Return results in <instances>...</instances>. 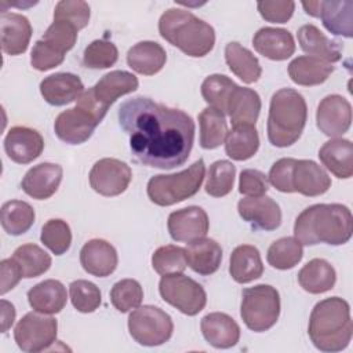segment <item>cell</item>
Returning <instances> with one entry per match:
<instances>
[{
    "label": "cell",
    "mask_w": 353,
    "mask_h": 353,
    "mask_svg": "<svg viewBox=\"0 0 353 353\" xmlns=\"http://www.w3.org/2000/svg\"><path fill=\"white\" fill-rule=\"evenodd\" d=\"M119 123L130 137L134 157L146 167L171 170L190 156L196 127L181 109L135 97L119 108Z\"/></svg>",
    "instance_id": "obj_1"
},
{
    "label": "cell",
    "mask_w": 353,
    "mask_h": 353,
    "mask_svg": "<svg viewBox=\"0 0 353 353\" xmlns=\"http://www.w3.org/2000/svg\"><path fill=\"white\" fill-rule=\"evenodd\" d=\"M353 233V216L343 204H314L305 208L295 219L294 237L302 245L325 243L342 245Z\"/></svg>",
    "instance_id": "obj_2"
},
{
    "label": "cell",
    "mask_w": 353,
    "mask_h": 353,
    "mask_svg": "<svg viewBox=\"0 0 353 353\" xmlns=\"http://www.w3.org/2000/svg\"><path fill=\"white\" fill-rule=\"evenodd\" d=\"M307 334L314 347L321 352L346 349L353 334L349 303L339 296L317 302L309 317Z\"/></svg>",
    "instance_id": "obj_3"
},
{
    "label": "cell",
    "mask_w": 353,
    "mask_h": 353,
    "mask_svg": "<svg viewBox=\"0 0 353 353\" xmlns=\"http://www.w3.org/2000/svg\"><path fill=\"white\" fill-rule=\"evenodd\" d=\"M160 36L183 54L201 58L215 44L214 28L188 10L168 8L159 19Z\"/></svg>",
    "instance_id": "obj_4"
},
{
    "label": "cell",
    "mask_w": 353,
    "mask_h": 353,
    "mask_svg": "<svg viewBox=\"0 0 353 353\" xmlns=\"http://www.w3.org/2000/svg\"><path fill=\"white\" fill-rule=\"evenodd\" d=\"M307 120L306 101L296 90L281 88L270 99L268 139L276 148L294 145L302 135Z\"/></svg>",
    "instance_id": "obj_5"
},
{
    "label": "cell",
    "mask_w": 353,
    "mask_h": 353,
    "mask_svg": "<svg viewBox=\"0 0 353 353\" xmlns=\"http://www.w3.org/2000/svg\"><path fill=\"white\" fill-rule=\"evenodd\" d=\"M204 160L199 159L186 170L171 175H154L148 182V197L160 207H168L194 196L204 181Z\"/></svg>",
    "instance_id": "obj_6"
},
{
    "label": "cell",
    "mask_w": 353,
    "mask_h": 353,
    "mask_svg": "<svg viewBox=\"0 0 353 353\" xmlns=\"http://www.w3.org/2000/svg\"><path fill=\"white\" fill-rule=\"evenodd\" d=\"M240 316L247 328L254 332L270 330L280 316L279 291L269 284L243 290Z\"/></svg>",
    "instance_id": "obj_7"
},
{
    "label": "cell",
    "mask_w": 353,
    "mask_h": 353,
    "mask_svg": "<svg viewBox=\"0 0 353 353\" xmlns=\"http://www.w3.org/2000/svg\"><path fill=\"white\" fill-rule=\"evenodd\" d=\"M128 331L132 339L139 345L159 346L172 336L174 323L171 316L163 309L143 305L130 313Z\"/></svg>",
    "instance_id": "obj_8"
},
{
    "label": "cell",
    "mask_w": 353,
    "mask_h": 353,
    "mask_svg": "<svg viewBox=\"0 0 353 353\" xmlns=\"http://www.w3.org/2000/svg\"><path fill=\"white\" fill-rule=\"evenodd\" d=\"M159 292L164 302L186 316H196L207 303V294L201 284L182 273L161 276Z\"/></svg>",
    "instance_id": "obj_9"
},
{
    "label": "cell",
    "mask_w": 353,
    "mask_h": 353,
    "mask_svg": "<svg viewBox=\"0 0 353 353\" xmlns=\"http://www.w3.org/2000/svg\"><path fill=\"white\" fill-rule=\"evenodd\" d=\"M58 323L54 317L29 312L14 328V339L18 347L26 353L47 350L57 339Z\"/></svg>",
    "instance_id": "obj_10"
},
{
    "label": "cell",
    "mask_w": 353,
    "mask_h": 353,
    "mask_svg": "<svg viewBox=\"0 0 353 353\" xmlns=\"http://www.w3.org/2000/svg\"><path fill=\"white\" fill-rule=\"evenodd\" d=\"M132 179L130 165L119 159L105 157L98 160L90 171L91 188L106 197L124 193Z\"/></svg>",
    "instance_id": "obj_11"
},
{
    "label": "cell",
    "mask_w": 353,
    "mask_h": 353,
    "mask_svg": "<svg viewBox=\"0 0 353 353\" xmlns=\"http://www.w3.org/2000/svg\"><path fill=\"white\" fill-rule=\"evenodd\" d=\"M317 128L330 138L342 137L352 124V105L342 95L331 94L323 98L316 112Z\"/></svg>",
    "instance_id": "obj_12"
},
{
    "label": "cell",
    "mask_w": 353,
    "mask_h": 353,
    "mask_svg": "<svg viewBox=\"0 0 353 353\" xmlns=\"http://www.w3.org/2000/svg\"><path fill=\"white\" fill-rule=\"evenodd\" d=\"M170 236L175 241L192 243L205 237L210 229L207 212L197 205H189L170 214L167 221Z\"/></svg>",
    "instance_id": "obj_13"
},
{
    "label": "cell",
    "mask_w": 353,
    "mask_h": 353,
    "mask_svg": "<svg viewBox=\"0 0 353 353\" xmlns=\"http://www.w3.org/2000/svg\"><path fill=\"white\" fill-rule=\"evenodd\" d=\"M99 123L85 109L74 106L61 112L54 123L57 137L69 145H80L88 141Z\"/></svg>",
    "instance_id": "obj_14"
},
{
    "label": "cell",
    "mask_w": 353,
    "mask_h": 353,
    "mask_svg": "<svg viewBox=\"0 0 353 353\" xmlns=\"http://www.w3.org/2000/svg\"><path fill=\"white\" fill-rule=\"evenodd\" d=\"M43 149L44 139L41 134L29 127H12L4 138V150L8 159L18 164L32 163L43 153Z\"/></svg>",
    "instance_id": "obj_15"
},
{
    "label": "cell",
    "mask_w": 353,
    "mask_h": 353,
    "mask_svg": "<svg viewBox=\"0 0 353 353\" xmlns=\"http://www.w3.org/2000/svg\"><path fill=\"white\" fill-rule=\"evenodd\" d=\"M239 215L252 228L261 230H276L281 225L280 205L268 196L245 197L237 203Z\"/></svg>",
    "instance_id": "obj_16"
},
{
    "label": "cell",
    "mask_w": 353,
    "mask_h": 353,
    "mask_svg": "<svg viewBox=\"0 0 353 353\" xmlns=\"http://www.w3.org/2000/svg\"><path fill=\"white\" fill-rule=\"evenodd\" d=\"M62 175L63 170L59 164L40 163L25 174L21 188L28 196L36 200H46L58 190Z\"/></svg>",
    "instance_id": "obj_17"
},
{
    "label": "cell",
    "mask_w": 353,
    "mask_h": 353,
    "mask_svg": "<svg viewBox=\"0 0 353 353\" xmlns=\"http://www.w3.org/2000/svg\"><path fill=\"white\" fill-rule=\"evenodd\" d=\"M80 263L88 274L95 277H108L117 268V251L106 240L92 239L81 247Z\"/></svg>",
    "instance_id": "obj_18"
},
{
    "label": "cell",
    "mask_w": 353,
    "mask_h": 353,
    "mask_svg": "<svg viewBox=\"0 0 353 353\" xmlns=\"http://www.w3.org/2000/svg\"><path fill=\"white\" fill-rule=\"evenodd\" d=\"M84 92L83 81L79 76L68 72L47 76L40 83V94L52 106H63L80 98Z\"/></svg>",
    "instance_id": "obj_19"
},
{
    "label": "cell",
    "mask_w": 353,
    "mask_h": 353,
    "mask_svg": "<svg viewBox=\"0 0 353 353\" xmlns=\"http://www.w3.org/2000/svg\"><path fill=\"white\" fill-rule=\"evenodd\" d=\"M29 19L17 12L3 11L0 15L1 50L8 55H21L28 50L32 37Z\"/></svg>",
    "instance_id": "obj_20"
},
{
    "label": "cell",
    "mask_w": 353,
    "mask_h": 353,
    "mask_svg": "<svg viewBox=\"0 0 353 353\" xmlns=\"http://www.w3.org/2000/svg\"><path fill=\"white\" fill-rule=\"evenodd\" d=\"M255 51L272 61H285L295 52L292 34L283 28H261L252 37Z\"/></svg>",
    "instance_id": "obj_21"
},
{
    "label": "cell",
    "mask_w": 353,
    "mask_h": 353,
    "mask_svg": "<svg viewBox=\"0 0 353 353\" xmlns=\"http://www.w3.org/2000/svg\"><path fill=\"white\" fill-rule=\"evenodd\" d=\"M204 339L216 349H229L240 339L239 324L226 313L212 312L205 314L200 323Z\"/></svg>",
    "instance_id": "obj_22"
},
{
    "label": "cell",
    "mask_w": 353,
    "mask_h": 353,
    "mask_svg": "<svg viewBox=\"0 0 353 353\" xmlns=\"http://www.w3.org/2000/svg\"><path fill=\"white\" fill-rule=\"evenodd\" d=\"M292 188L307 197L324 194L331 188V178L313 160H296L292 168Z\"/></svg>",
    "instance_id": "obj_23"
},
{
    "label": "cell",
    "mask_w": 353,
    "mask_h": 353,
    "mask_svg": "<svg viewBox=\"0 0 353 353\" xmlns=\"http://www.w3.org/2000/svg\"><path fill=\"white\" fill-rule=\"evenodd\" d=\"M298 43L307 57L321 59L328 63L341 61L342 47L338 41L328 39L317 26L307 23L302 25L296 33Z\"/></svg>",
    "instance_id": "obj_24"
},
{
    "label": "cell",
    "mask_w": 353,
    "mask_h": 353,
    "mask_svg": "<svg viewBox=\"0 0 353 353\" xmlns=\"http://www.w3.org/2000/svg\"><path fill=\"white\" fill-rule=\"evenodd\" d=\"M138 84L135 74L125 70H113L106 73L94 87H91V91L98 103L105 109H109L117 98L134 92L138 88Z\"/></svg>",
    "instance_id": "obj_25"
},
{
    "label": "cell",
    "mask_w": 353,
    "mask_h": 353,
    "mask_svg": "<svg viewBox=\"0 0 353 353\" xmlns=\"http://www.w3.org/2000/svg\"><path fill=\"white\" fill-rule=\"evenodd\" d=\"M319 159L339 179H347L353 175V145L349 139H330L320 148Z\"/></svg>",
    "instance_id": "obj_26"
},
{
    "label": "cell",
    "mask_w": 353,
    "mask_h": 353,
    "mask_svg": "<svg viewBox=\"0 0 353 353\" xmlns=\"http://www.w3.org/2000/svg\"><path fill=\"white\" fill-rule=\"evenodd\" d=\"M68 301L65 285L54 279L44 280L28 291V302L34 312L43 314L59 313Z\"/></svg>",
    "instance_id": "obj_27"
},
{
    "label": "cell",
    "mask_w": 353,
    "mask_h": 353,
    "mask_svg": "<svg viewBox=\"0 0 353 353\" xmlns=\"http://www.w3.org/2000/svg\"><path fill=\"white\" fill-rule=\"evenodd\" d=\"M185 254L189 268L201 276L215 273L222 261L221 245L215 240L207 237L189 243L185 248Z\"/></svg>",
    "instance_id": "obj_28"
},
{
    "label": "cell",
    "mask_w": 353,
    "mask_h": 353,
    "mask_svg": "<svg viewBox=\"0 0 353 353\" xmlns=\"http://www.w3.org/2000/svg\"><path fill=\"white\" fill-rule=\"evenodd\" d=\"M167 61L165 50L156 41H139L132 46L127 52L128 66L145 76H153L159 73Z\"/></svg>",
    "instance_id": "obj_29"
},
{
    "label": "cell",
    "mask_w": 353,
    "mask_h": 353,
    "mask_svg": "<svg viewBox=\"0 0 353 353\" xmlns=\"http://www.w3.org/2000/svg\"><path fill=\"white\" fill-rule=\"evenodd\" d=\"M229 273L236 283L247 284L263 274V263L256 247L250 244L237 245L230 254Z\"/></svg>",
    "instance_id": "obj_30"
},
{
    "label": "cell",
    "mask_w": 353,
    "mask_h": 353,
    "mask_svg": "<svg viewBox=\"0 0 353 353\" xmlns=\"http://www.w3.org/2000/svg\"><path fill=\"white\" fill-rule=\"evenodd\" d=\"M261 106V98L256 91L237 85L229 98L226 113L230 117L232 125H255L259 117Z\"/></svg>",
    "instance_id": "obj_31"
},
{
    "label": "cell",
    "mask_w": 353,
    "mask_h": 353,
    "mask_svg": "<svg viewBox=\"0 0 353 353\" xmlns=\"http://www.w3.org/2000/svg\"><path fill=\"white\" fill-rule=\"evenodd\" d=\"M336 273L334 266L321 258L309 261L298 272L299 285L309 294H323L334 288Z\"/></svg>",
    "instance_id": "obj_32"
},
{
    "label": "cell",
    "mask_w": 353,
    "mask_h": 353,
    "mask_svg": "<svg viewBox=\"0 0 353 353\" xmlns=\"http://www.w3.org/2000/svg\"><path fill=\"white\" fill-rule=\"evenodd\" d=\"M332 72L334 66L331 63L307 55L296 57L288 65L290 79L295 84L305 87L323 84Z\"/></svg>",
    "instance_id": "obj_33"
},
{
    "label": "cell",
    "mask_w": 353,
    "mask_h": 353,
    "mask_svg": "<svg viewBox=\"0 0 353 353\" xmlns=\"http://www.w3.org/2000/svg\"><path fill=\"white\" fill-rule=\"evenodd\" d=\"M225 61L232 73H234L245 84L258 81L262 74V68L258 58L237 41H230L226 44Z\"/></svg>",
    "instance_id": "obj_34"
},
{
    "label": "cell",
    "mask_w": 353,
    "mask_h": 353,
    "mask_svg": "<svg viewBox=\"0 0 353 353\" xmlns=\"http://www.w3.org/2000/svg\"><path fill=\"white\" fill-rule=\"evenodd\" d=\"M324 28L335 36H353V1H320V15Z\"/></svg>",
    "instance_id": "obj_35"
},
{
    "label": "cell",
    "mask_w": 353,
    "mask_h": 353,
    "mask_svg": "<svg viewBox=\"0 0 353 353\" xmlns=\"http://www.w3.org/2000/svg\"><path fill=\"white\" fill-rule=\"evenodd\" d=\"M259 149V135L255 125H233L225 138V152L236 161L251 159Z\"/></svg>",
    "instance_id": "obj_36"
},
{
    "label": "cell",
    "mask_w": 353,
    "mask_h": 353,
    "mask_svg": "<svg viewBox=\"0 0 353 353\" xmlns=\"http://www.w3.org/2000/svg\"><path fill=\"white\" fill-rule=\"evenodd\" d=\"M33 207L22 200H10L1 205L0 222L7 234L21 236L26 233L34 223Z\"/></svg>",
    "instance_id": "obj_37"
},
{
    "label": "cell",
    "mask_w": 353,
    "mask_h": 353,
    "mask_svg": "<svg viewBox=\"0 0 353 353\" xmlns=\"http://www.w3.org/2000/svg\"><path fill=\"white\" fill-rule=\"evenodd\" d=\"M199 125L200 146L207 150L221 146L229 132L225 114L211 106L203 109L199 114Z\"/></svg>",
    "instance_id": "obj_38"
},
{
    "label": "cell",
    "mask_w": 353,
    "mask_h": 353,
    "mask_svg": "<svg viewBox=\"0 0 353 353\" xmlns=\"http://www.w3.org/2000/svg\"><path fill=\"white\" fill-rule=\"evenodd\" d=\"M303 256V247L295 237H281L270 244L266 259L279 270H288L296 266Z\"/></svg>",
    "instance_id": "obj_39"
},
{
    "label": "cell",
    "mask_w": 353,
    "mask_h": 353,
    "mask_svg": "<svg viewBox=\"0 0 353 353\" xmlns=\"http://www.w3.org/2000/svg\"><path fill=\"white\" fill-rule=\"evenodd\" d=\"M12 258L19 265L25 279H33L44 274L51 266V256L36 244H22L19 245Z\"/></svg>",
    "instance_id": "obj_40"
},
{
    "label": "cell",
    "mask_w": 353,
    "mask_h": 353,
    "mask_svg": "<svg viewBox=\"0 0 353 353\" xmlns=\"http://www.w3.org/2000/svg\"><path fill=\"white\" fill-rule=\"evenodd\" d=\"M237 84L225 74H210L201 84V95L204 101L214 109L223 114L228 109V102Z\"/></svg>",
    "instance_id": "obj_41"
},
{
    "label": "cell",
    "mask_w": 353,
    "mask_h": 353,
    "mask_svg": "<svg viewBox=\"0 0 353 353\" xmlns=\"http://www.w3.org/2000/svg\"><path fill=\"white\" fill-rule=\"evenodd\" d=\"M236 167L228 160H216L210 165L205 192L212 197H223L233 189Z\"/></svg>",
    "instance_id": "obj_42"
},
{
    "label": "cell",
    "mask_w": 353,
    "mask_h": 353,
    "mask_svg": "<svg viewBox=\"0 0 353 353\" xmlns=\"http://www.w3.org/2000/svg\"><path fill=\"white\" fill-rule=\"evenodd\" d=\"M152 266L161 276L182 273L188 266L185 248L174 244L159 247L152 255Z\"/></svg>",
    "instance_id": "obj_43"
},
{
    "label": "cell",
    "mask_w": 353,
    "mask_h": 353,
    "mask_svg": "<svg viewBox=\"0 0 353 353\" xmlns=\"http://www.w3.org/2000/svg\"><path fill=\"white\" fill-rule=\"evenodd\" d=\"M41 243L55 255L65 254L72 244V232L63 219H48L40 234Z\"/></svg>",
    "instance_id": "obj_44"
},
{
    "label": "cell",
    "mask_w": 353,
    "mask_h": 353,
    "mask_svg": "<svg viewBox=\"0 0 353 353\" xmlns=\"http://www.w3.org/2000/svg\"><path fill=\"white\" fill-rule=\"evenodd\" d=\"M143 299L142 285L134 279H123L110 290V302L121 313L137 309Z\"/></svg>",
    "instance_id": "obj_45"
},
{
    "label": "cell",
    "mask_w": 353,
    "mask_h": 353,
    "mask_svg": "<svg viewBox=\"0 0 353 353\" xmlns=\"http://www.w3.org/2000/svg\"><path fill=\"white\" fill-rule=\"evenodd\" d=\"M69 295L73 307L80 313H92L102 302L99 288L88 280H74L69 285Z\"/></svg>",
    "instance_id": "obj_46"
},
{
    "label": "cell",
    "mask_w": 353,
    "mask_h": 353,
    "mask_svg": "<svg viewBox=\"0 0 353 353\" xmlns=\"http://www.w3.org/2000/svg\"><path fill=\"white\" fill-rule=\"evenodd\" d=\"M119 58L117 47L108 40H94L83 54V63L90 69H106L116 63Z\"/></svg>",
    "instance_id": "obj_47"
},
{
    "label": "cell",
    "mask_w": 353,
    "mask_h": 353,
    "mask_svg": "<svg viewBox=\"0 0 353 353\" xmlns=\"http://www.w3.org/2000/svg\"><path fill=\"white\" fill-rule=\"evenodd\" d=\"M77 29L65 21H54L43 34L41 40H44L48 46L55 48L61 54H66L72 50L77 40Z\"/></svg>",
    "instance_id": "obj_48"
},
{
    "label": "cell",
    "mask_w": 353,
    "mask_h": 353,
    "mask_svg": "<svg viewBox=\"0 0 353 353\" xmlns=\"http://www.w3.org/2000/svg\"><path fill=\"white\" fill-rule=\"evenodd\" d=\"M90 6L81 0L58 1L54 10V21H65L72 23L77 30L84 29L90 22Z\"/></svg>",
    "instance_id": "obj_49"
},
{
    "label": "cell",
    "mask_w": 353,
    "mask_h": 353,
    "mask_svg": "<svg viewBox=\"0 0 353 353\" xmlns=\"http://www.w3.org/2000/svg\"><path fill=\"white\" fill-rule=\"evenodd\" d=\"M63 59L65 55L58 52L51 46H48L44 40H37L30 52V65L40 72L50 70L61 65Z\"/></svg>",
    "instance_id": "obj_50"
},
{
    "label": "cell",
    "mask_w": 353,
    "mask_h": 353,
    "mask_svg": "<svg viewBox=\"0 0 353 353\" xmlns=\"http://www.w3.org/2000/svg\"><path fill=\"white\" fill-rule=\"evenodd\" d=\"M256 8L261 17L272 23H285L294 14L295 3L291 0L279 1V0H265L258 1Z\"/></svg>",
    "instance_id": "obj_51"
},
{
    "label": "cell",
    "mask_w": 353,
    "mask_h": 353,
    "mask_svg": "<svg viewBox=\"0 0 353 353\" xmlns=\"http://www.w3.org/2000/svg\"><path fill=\"white\" fill-rule=\"evenodd\" d=\"M296 159L283 157L277 160L269 171V182L283 193H294L292 188V168Z\"/></svg>",
    "instance_id": "obj_52"
},
{
    "label": "cell",
    "mask_w": 353,
    "mask_h": 353,
    "mask_svg": "<svg viewBox=\"0 0 353 353\" xmlns=\"http://www.w3.org/2000/svg\"><path fill=\"white\" fill-rule=\"evenodd\" d=\"M268 189V179L263 172L252 168H245L240 172L239 192L241 194L248 197H259L265 196Z\"/></svg>",
    "instance_id": "obj_53"
},
{
    "label": "cell",
    "mask_w": 353,
    "mask_h": 353,
    "mask_svg": "<svg viewBox=\"0 0 353 353\" xmlns=\"http://www.w3.org/2000/svg\"><path fill=\"white\" fill-rule=\"evenodd\" d=\"M23 277L17 261L11 256L0 262V294L4 295L11 291Z\"/></svg>",
    "instance_id": "obj_54"
},
{
    "label": "cell",
    "mask_w": 353,
    "mask_h": 353,
    "mask_svg": "<svg viewBox=\"0 0 353 353\" xmlns=\"http://www.w3.org/2000/svg\"><path fill=\"white\" fill-rule=\"evenodd\" d=\"M0 306H1V332H6L14 324L15 307L11 302L6 299H1Z\"/></svg>",
    "instance_id": "obj_55"
},
{
    "label": "cell",
    "mask_w": 353,
    "mask_h": 353,
    "mask_svg": "<svg viewBox=\"0 0 353 353\" xmlns=\"http://www.w3.org/2000/svg\"><path fill=\"white\" fill-rule=\"evenodd\" d=\"M302 7H303V10L307 15L319 18V15H320V1H302Z\"/></svg>",
    "instance_id": "obj_56"
}]
</instances>
